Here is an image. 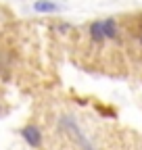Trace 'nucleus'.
Instances as JSON below:
<instances>
[{"label": "nucleus", "mask_w": 142, "mask_h": 150, "mask_svg": "<svg viewBox=\"0 0 142 150\" xmlns=\"http://www.w3.org/2000/svg\"><path fill=\"white\" fill-rule=\"evenodd\" d=\"M104 33H107V40H115L119 35V27H117V21L115 19H104Z\"/></svg>", "instance_id": "nucleus-4"}, {"label": "nucleus", "mask_w": 142, "mask_h": 150, "mask_svg": "<svg viewBox=\"0 0 142 150\" xmlns=\"http://www.w3.org/2000/svg\"><path fill=\"white\" fill-rule=\"evenodd\" d=\"M140 42H142V31H140Z\"/></svg>", "instance_id": "nucleus-5"}, {"label": "nucleus", "mask_w": 142, "mask_h": 150, "mask_svg": "<svg viewBox=\"0 0 142 150\" xmlns=\"http://www.w3.org/2000/svg\"><path fill=\"white\" fill-rule=\"evenodd\" d=\"M88 33H90V38L94 42H104L107 40V33H104V23L102 21H92L90 27H88Z\"/></svg>", "instance_id": "nucleus-3"}, {"label": "nucleus", "mask_w": 142, "mask_h": 150, "mask_svg": "<svg viewBox=\"0 0 142 150\" xmlns=\"http://www.w3.org/2000/svg\"><path fill=\"white\" fill-rule=\"evenodd\" d=\"M21 136H23V140H25L31 148H40V146H42V131L36 127V125H25V127L21 129Z\"/></svg>", "instance_id": "nucleus-1"}, {"label": "nucleus", "mask_w": 142, "mask_h": 150, "mask_svg": "<svg viewBox=\"0 0 142 150\" xmlns=\"http://www.w3.org/2000/svg\"><path fill=\"white\" fill-rule=\"evenodd\" d=\"M33 11L40 13V15H52V13H61L63 4H57V2H52V0H36Z\"/></svg>", "instance_id": "nucleus-2"}]
</instances>
